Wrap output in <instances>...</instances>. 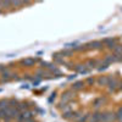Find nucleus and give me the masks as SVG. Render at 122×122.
I'll list each match as a JSON object with an SVG mask.
<instances>
[{
  "instance_id": "1",
  "label": "nucleus",
  "mask_w": 122,
  "mask_h": 122,
  "mask_svg": "<svg viewBox=\"0 0 122 122\" xmlns=\"http://www.w3.org/2000/svg\"><path fill=\"white\" fill-rule=\"evenodd\" d=\"M116 120L115 112H100V122H114Z\"/></svg>"
},
{
  "instance_id": "2",
  "label": "nucleus",
  "mask_w": 122,
  "mask_h": 122,
  "mask_svg": "<svg viewBox=\"0 0 122 122\" xmlns=\"http://www.w3.org/2000/svg\"><path fill=\"white\" fill-rule=\"evenodd\" d=\"M107 88H109L110 92H115L116 89H118V82H117V79L110 77V81H109V83H107Z\"/></svg>"
},
{
  "instance_id": "3",
  "label": "nucleus",
  "mask_w": 122,
  "mask_h": 122,
  "mask_svg": "<svg viewBox=\"0 0 122 122\" xmlns=\"http://www.w3.org/2000/svg\"><path fill=\"white\" fill-rule=\"evenodd\" d=\"M71 99H72V93H71V92H67V93H65L62 95V104H67Z\"/></svg>"
},
{
  "instance_id": "4",
  "label": "nucleus",
  "mask_w": 122,
  "mask_h": 122,
  "mask_svg": "<svg viewBox=\"0 0 122 122\" xmlns=\"http://www.w3.org/2000/svg\"><path fill=\"white\" fill-rule=\"evenodd\" d=\"M89 122H100V112H95L89 116Z\"/></svg>"
},
{
  "instance_id": "5",
  "label": "nucleus",
  "mask_w": 122,
  "mask_h": 122,
  "mask_svg": "<svg viewBox=\"0 0 122 122\" xmlns=\"http://www.w3.org/2000/svg\"><path fill=\"white\" fill-rule=\"evenodd\" d=\"M109 81H110V77H100L98 79V83H99V86H107Z\"/></svg>"
},
{
  "instance_id": "6",
  "label": "nucleus",
  "mask_w": 122,
  "mask_h": 122,
  "mask_svg": "<svg viewBox=\"0 0 122 122\" xmlns=\"http://www.w3.org/2000/svg\"><path fill=\"white\" fill-rule=\"evenodd\" d=\"M101 45H103V43H101V42H93V43L88 44L87 46L89 49H98V48H101Z\"/></svg>"
},
{
  "instance_id": "7",
  "label": "nucleus",
  "mask_w": 122,
  "mask_h": 122,
  "mask_svg": "<svg viewBox=\"0 0 122 122\" xmlns=\"http://www.w3.org/2000/svg\"><path fill=\"white\" fill-rule=\"evenodd\" d=\"M83 88V82H77L72 86V90H79Z\"/></svg>"
},
{
  "instance_id": "8",
  "label": "nucleus",
  "mask_w": 122,
  "mask_h": 122,
  "mask_svg": "<svg viewBox=\"0 0 122 122\" xmlns=\"http://www.w3.org/2000/svg\"><path fill=\"white\" fill-rule=\"evenodd\" d=\"M115 114H116V120L118 122H122V107H120L117 110V112H115Z\"/></svg>"
},
{
  "instance_id": "9",
  "label": "nucleus",
  "mask_w": 122,
  "mask_h": 122,
  "mask_svg": "<svg viewBox=\"0 0 122 122\" xmlns=\"http://www.w3.org/2000/svg\"><path fill=\"white\" fill-rule=\"evenodd\" d=\"M103 101H104V99H103V98H98V99L94 101V106H95V109H98L101 104H103Z\"/></svg>"
},
{
  "instance_id": "10",
  "label": "nucleus",
  "mask_w": 122,
  "mask_h": 122,
  "mask_svg": "<svg viewBox=\"0 0 122 122\" xmlns=\"http://www.w3.org/2000/svg\"><path fill=\"white\" fill-rule=\"evenodd\" d=\"M22 62H23V65H26V66H30L32 64H34V59H26V60L22 61Z\"/></svg>"
},
{
  "instance_id": "11",
  "label": "nucleus",
  "mask_w": 122,
  "mask_h": 122,
  "mask_svg": "<svg viewBox=\"0 0 122 122\" xmlns=\"http://www.w3.org/2000/svg\"><path fill=\"white\" fill-rule=\"evenodd\" d=\"M10 76H11L10 73H7V72L5 73V72H4V73H3V76H1V79H3V81H7V79L10 78Z\"/></svg>"
},
{
  "instance_id": "12",
  "label": "nucleus",
  "mask_w": 122,
  "mask_h": 122,
  "mask_svg": "<svg viewBox=\"0 0 122 122\" xmlns=\"http://www.w3.org/2000/svg\"><path fill=\"white\" fill-rule=\"evenodd\" d=\"M97 64H98L97 61H89V62H88L87 65H88V67H95V66H97Z\"/></svg>"
},
{
  "instance_id": "13",
  "label": "nucleus",
  "mask_w": 122,
  "mask_h": 122,
  "mask_svg": "<svg viewBox=\"0 0 122 122\" xmlns=\"http://www.w3.org/2000/svg\"><path fill=\"white\" fill-rule=\"evenodd\" d=\"M87 83H88V84H93V83H94V79H93V78H88V79H87Z\"/></svg>"
},
{
  "instance_id": "14",
  "label": "nucleus",
  "mask_w": 122,
  "mask_h": 122,
  "mask_svg": "<svg viewBox=\"0 0 122 122\" xmlns=\"http://www.w3.org/2000/svg\"><path fill=\"white\" fill-rule=\"evenodd\" d=\"M1 11H3V7H1V3H0V14H1Z\"/></svg>"
}]
</instances>
